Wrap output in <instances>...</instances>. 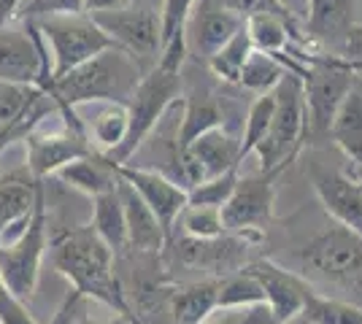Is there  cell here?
Returning a JSON list of instances; mask_svg holds the SVG:
<instances>
[{"mask_svg": "<svg viewBox=\"0 0 362 324\" xmlns=\"http://www.w3.org/2000/svg\"><path fill=\"white\" fill-rule=\"evenodd\" d=\"M74 324H127V319L119 316V319H114V322H92V319H87V316H78Z\"/></svg>", "mask_w": 362, "mask_h": 324, "instance_id": "cell-44", "label": "cell"}, {"mask_svg": "<svg viewBox=\"0 0 362 324\" xmlns=\"http://www.w3.org/2000/svg\"><path fill=\"white\" fill-rule=\"evenodd\" d=\"M225 8H230L233 14L238 16H252V14H265V11H271V14H292L287 6H284V0H219Z\"/></svg>", "mask_w": 362, "mask_h": 324, "instance_id": "cell-38", "label": "cell"}, {"mask_svg": "<svg viewBox=\"0 0 362 324\" xmlns=\"http://www.w3.org/2000/svg\"><path fill=\"white\" fill-rule=\"evenodd\" d=\"M276 179H279L276 173H259V170L252 176H238L233 195L222 205L227 232H238L257 246L265 241V230L273 222V208H276Z\"/></svg>", "mask_w": 362, "mask_h": 324, "instance_id": "cell-11", "label": "cell"}, {"mask_svg": "<svg viewBox=\"0 0 362 324\" xmlns=\"http://www.w3.org/2000/svg\"><path fill=\"white\" fill-rule=\"evenodd\" d=\"M311 289L330 297H341L362 308V235L338 222L325 224L308 241L292 248L287 257Z\"/></svg>", "mask_w": 362, "mask_h": 324, "instance_id": "cell-2", "label": "cell"}, {"mask_svg": "<svg viewBox=\"0 0 362 324\" xmlns=\"http://www.w3.org/2000/svg\"><path fill=\"white\" fill-rule=\"evenodd\" d=\"M222 316L214 319V313L203 324H276L268 303H257V306H243V308H222Z\"/></svg>", "mask_w": 362, "mask_h": 324, "instance_id": "cell-36", "label": "cell"}, {"mask_svg": "<svg viewBox=\"0 0 362 324\" xmlns=\"http://www.w3.org/2000/svg\"><path fill=\"white\" fill-rule=\"evenodd\" d=\"M98 28L114 41V47L127 52L146 73L160 60V11L144 6H117L106 11H92Z\"/></svg>", "mask_w": 362, "mask_h": 324, "instance_id": "cell-9", "label": "cell"}, {"mask_svg": "<svg viewBox=\"0 0 362 324\" xmlns=\"http://www.w3.org/2000/svg\"><path fill=\"white\" fill-rule=\"evenodd\" d=\"M273 116V90L271 92L257 95L252 100V106L246 111V127H243V138L238 143V160H246L257 149V143L265 138L268 133V124Z\"/></svg>", "mask_w": 362, "mask_h": 324, "instance_id": "cell-32", "label": "cell"}, {"mask_svg": "<svg viewBox=\"0 0 362 324\" xmlns=\"http://www.w3.org/2000/svg\"><path fill=\"white\" fill-rule=\"evenodd\" d=\"M25 168L30 170L38 181L54 176L62 165H68L76 157L95 152L84 130L62 127V130H44L41 124L33 127L25 136Z\"/></svg>", "mask_w": 362, "mask_h": 324, "instance_id": "cell-13", "label": "cell"}, {"mask_svg": "<svg viewBox=\"0 0 362 324\" xmlns=\"http://www.w3.org/2000/svg\"><path fill=\"white\" fill-rule=\"evenodd\" d=\"M252 41L246 28L235 30V35L227 41L225 47H219L209 60L203 62V68L211 73L219 84H238V76L243 71V62L252 54Z\"/></svg>", "mask_w": 362, "mask_h": 324, "instance_id": "cell-28", "label": "cell"}, {"mask_svg": "<svg viewBox=\"0 0 362 324\" xmlns=\"http://www.w3.org/2000/svg\"><path fill=\"white\" fill-rule=\"evenodd\" d=\"M265 303V292L259 287L252 273L238 270L230 276L219 278V300H216V311L222 308H243V306H257Z\"/></svg>", "mask_w": 362, "mask_h": 324, "instance_id": "cell-31", "label": "cell"}, {"mask_svg": "<svg viewBox=\"0 0 362 324\" xmlns=\"http://www.w3.org/2000/svg\"><path fill=\"white\" fill-rule=\"evenodd\" d=\"M98 114L84 122L92 149L100 155H111L127 136V108L122 103H98Z\"/></svg>", "mask_w": 362, "mask_h": 324, "instance_id": "cell-27", "label": "cell"}, {"mask_svg": "<svg viewBox=\"0 0 362 324\" xmlns=\"http://www.w3.org/2000/svg\"><path fill=\"white\" fill-rule=\"evenodd\" d=\"M354 165H362V162H354Z\"/></svg>", "mask_w": 362, "mask_h": 324, "instance_id": "cell-48", "label": "cell"}, {"mask_svg": "<svg viewBox=\"0 0 362 324\" xmlns=\"http://www.w3.org/2000/svg\"><path fill=\"white\" fill-rule=\"evenodd\" d=\"M238 143L241 140L235 138L227 127H214V130H206L203 136H197L187 149H181L179 155L197 162V168L203 170L206 179H214V176H219L230 168H241Z\"/></svg>", "mask_w": 362, "mask_h": 324, "instance_id": "cell-21", "label": "cell"}, {"mask_svg": "<svg viewBox=\"0 0 362 324\" xmlns=\"http://www.w3.org/2000/svg\"><path fill=\"white\" fill-rule=\"evenodd\" d=\"M127 324H130V322H127Z\"/></svg>", "mask_w": 362, "mask_h": 324, "instance_id": "cell-49", "label": "cell"}, {"mask_svg": "<svg viewBox=\"0 0 362 324\" xmlns=\"http://www.w3.org/2000/svg\"><path fill=\"white\" fill-rule=\"evenodd\" d=\"M25 0H0V25H8L11 19H16V11Z\"/></svg>", "mask_w": 362, "mask_h": 324, "instance_id": "cell-41", "label": "cell"}, {"mask_svg": "<svg viewBox=\"0 0 362 324\" xmlns=\"http://www.w3.org/2000/svg\"><path fill=\"white\" fill-rule=\"evenodd\" d=\"M305 176L317 192L322 208L332 222L362 235V181L360 173H346L338 165H327L322 160L305 162Z\"/></svg>", "mask_w": 362, "mask_h": 324, "instance_id": "cell-12", "label": "cell"}, {"mask_svg": "<svg viewBox=\"0 0 362 324\" xmlns=\"http://www.w3.org/2000/svg\"><path fill=\"white\" fill-rule=\"evenodd\" d=\"M360 0H308V16L303 35L305 44L317 52H330V54H344L346 38L351 28L360 22Z\"/></svg>", "mask_w": 362, "mask_h": 324, "instance_id": "cell-15", "label": "cell"}, {"mask_svg": "<svg viewBox=\"0 0 362 324\" xmlns=\"http://www.w3.org/2000/svg\"><path fill=\"white\" fill-rule=\"evenodd\" d=\"M119 184V181H117ZM95 200V208H92V230L98 232L117 257L127 248V227H124V208H122L119 192L117 186L111 192H103Z\"/></svg>", "mask_w": 362, "mask_h": 324, "instance_id": "cell-26", "label": "cell"}, {"mask_svg": "<svg viewBox=\"0 0 362 324\" xmlns=\"http://www.w3.org/2000/svg\"><path fill=\"white\" fill-rule=\"evenodd\" d=\"M0 81L8 84H33L41 92L52 87V65L49 47L35 22H25L22 28L0 25Z\"/></svg>", "mask_w": 362, "mask_h": 324, "instance_id": "cell-10", "label": "cell"}, {"mask_svg": "<svg viewBox=\"0 0 362 324\" xmlns=\"http://www.w3.org/2000/svg\"><path fill=\"white\" fill-rule=\"evenodd\" d=\"M243 28V16L233 14L219 0H197L192 14L184 25V49L187 57L195 62H203L211 57L219 47L235 35V30Z\"/></svg>", "mask_w": 362, "mask_h": 324, "instance_id": "cell-14", "label": "cell"}, {"mask_svg": "<svg viewBox=\"0 0 362 324\" xmlns=\"http://www.w3.org/2000/svg\"><path fill=\"white\" fill-rule=\"evenodd\" d=\"M49 260L78 294H84L87 300H98L130 319V303L122 278L117 276V254L92 230V224L54 232L49 238Z\"/></svg>", "mask_w": 362, "mask_h": 324, "instance_id": "cell-1", "label": "cell"}, {"mask_svg": "<svg viewBox=\"0 0 362 324\" xmlns=\"http://www.w3.org/2000/svg\"><path fill=\"white\" fill-rule=\"evenodd\" d=\"M165 244H170V251H163V268L170 278L176 270L184 273H203V278H225L230 273H238L249 260V251L257 246L249 238L238 232H225L219 238H192L168 235Z\"/></svg>", "mask_w": 362, "mask_h": 324, "instance_id": "cell-6", "label": "cell"}, {"mask_svg": "<svg viewBox=\"0 0 362 324\" xmlns=\"http://www.w3.org/2000/svg\"><path fill=\"white\" fill-rule=\"evenodd\" d=\"M84 3V11L92 14V11H106V8H117V6H124V0H81Z\"/></svg>", "mask_w": 362, "mask_h": 324, "instance_id": "cell-42", "label": "cell"}, {"mask_svg": "<svg viewBox=\"0 0 362 324\" xmlns=\"http://www.w3.org/2000/svg\"><path fill=\"white\" fill-rule=\"evenodd\" d=\"M344 60L354 68V65H362V22H357L351 32H349L346 38V47H344V54H341Z\"/></svg>", "mask_w": 362, "mask_h": 324, "instance_id": "cell-40", "label": "cell"}, {"mask_svg": "<svg viewBox=\"0 0 362 324\" xmlns=\"http://www.w3.org/2000/svg\"><path fill=\"white\" fill-rule=\"evenodd\" d=\"M303 136H305V103H303L300 76L287 71L284 78L273 90V116L268 124L265 138L257 143L252 155L259 160V173H276L284 170L300 157Z\"/></svg>", "mask_w": 362, "mask_h": 324, "instance_id": "cell-5", "label": "cell"}, {"mask_svg": "<svg viewBox=\"0 0 362 324\" xmlns=\"http://www.w3.org/2000/svg\"><path fill=\"white\" fill-rule=\"evenodd\" d=\"M219 300V278H195L184 281L170 292V319L173 324H203L216 313Z\"/></svg>", "mask_w": 362, "mask_h": 324, "instance_id": "cell-23", "label": "cell"}, {"mask_svg": "<svg viewBox=\"0 0 362 324\" xmlns=\"http://www.w3.org/2000/svg\"><path fill=\"white\" fill-rule=\"evenodd\" d=\"M122 208H124V227H127V248L138 254H163L165 251V230L154 216L144 198L127 181L117 184Z\"/></svg>", "mask_w": 362, "mask_h": 324, "instance_id": "cell-20", "label": "cell"}, {"mask_svg": "<svg viewBox=\"0 0 362 324\" xmlns=\"http://www.w3.org/2000/svg\"><path fill=\"white\" fill-rule=\"evenodd\" d=\"M298 316L314 324H362V308H357L354 303L341 300V297L322 294L317 289H311L305 294Z\"/></svg>", "mask_w": 362, "mask_h": 324, "instance_id": "cell-29", "label": "cell"}, {"mask_svg": "<svg viewBox=\"0 0 362 324\" xmlns=\"http://www.w3.org/2000/svg\"><path fill=\"white\" fill-rule=\"evenodd\" d=\"M181 122L176 133V155L187 149L197 136L214 127H225L227 122V95L222 90H214L209 84H192L187 92H181Z\"/></svg>", "mask_w": 362, "mask_h": 324, "instance_id": "cell-18", "label": "cell"}, {"mask_svg": "<svg viewBox=\"0 0 362 324\" xmlns=\"http://www.w3.org/2000/svg\"><path fill=\"white\" fill-rule=\"evenodd\" d=\"M284 73H287V65L279 60L276 54L252 49V54L243 62L238 87H243V90H249V92L255 95L271 92V90H276V84L284 78Z\"/></svg>", "mask_w": 362, "mask_h": 324, "instance_id": "cell-30", "label": "cell"}, {"mask_svg": "<svg viewBox=\"0 0 362 324\" xmlns=\"http://www.w3.org/2000/svg\"><path fill=\"white\" fill-rule=\"evenodd\" d=\"M287 324H314V322H308V319H303V316H295V319H289Z\"/></svg>", "mask_w": 362, "mask_h": 324, "instance_id": "cell-45", "label": "cell"}, {"mask_svg": "<svg viewBox=\"0 0 362 324\" xmlns=\"http://www.w3.org/2000/svg\"><path fill=\"white\" fill-rule=\"evenodd\" d=\"M117 173H119L122 181H127L144 198V203L160 219L165 235H170L173 224L179 222L181 211L187 208V189L176 184L163 170L136 168V165H127L124 162V165H117Z\"/></svg>", "mask_w": 362, "mask_h": 324, "instance_id": "cell-17", "label": "cell"}, {"mask_svg": "<svg viewBox=\"0 0 362 324\" xmlns=\"http://www.w3.org/2000/svg\"><path fill=\"white\" fill-rule=\"evenodd\" d=\"M243 270L259 281V287L265 292V303L273 313V322L287 324L289 319H295L300 313L303 300L311 292V287L292 268H284L273 257H259V260H252Z\"/></svg>", "mask_w": 362, "mask_h": 324, "instance_id": "cell-16", "label": "cell"}, {"mask_svg": "<svg viewBox=\"0 0 362 324\" xmlns=\"http://www.w3.org/2000/svg\"><path fill=\"white\" fill-rule=\"evenodd\" d=\"M54 176L65 186H71V189L87 195V198H98L103 192H111L117 186V181H119L117 162H111L100 152H90V155L84 157H76L68 165H62Z\"/></svg>", "mask_w": 362, "mask_h": 324, "instance_id": "cell-22", "label": "cell"}, {"mask_svg": "<svg viewBox=\"0 0 362 324\" xmlns=\"http://www.w3.org/2000/svg\"><path fill=\"white\" fill-rule=\"evenodd\" d=\"M184 235L192 238H219L225 235V219H222V208L216 205H187L179 216Z\"/></svg>", "mask_w": 362, "mask_h": 324, "instance_id": "cell-33", "label": "cell"}, {"mask_svg": "<svg viewBox=\"0 0 362 324\" xmlns=\"http://www.w3.org/2000/svg\"><path fill=\"white\" fill-rule=\"evenodd\" d=\"M357 76V73H354ZM330 143L338 146L346 160L362 162V81L354 78L344 103L338 106L330 124Z\"/></svg>", "mask_w": 362, "mask_h": 324, "instance_id": "cell-24", "label": "cell"}, {"mask_svg": "<svg viewBox=\"0 0 362 324\" xmlns=\"http://www.w3.org/2000/svg\"><path fill=\"white\" fill-rule=\"evenodd\" d=\"M62 14H84L81 0H25L16 11V19L22 22H38L46 16H62Z\"/></svg>", "mask_w": 362, "mask_h": 324, "instance_id": "cell-35", "label": "cell"}, {"mask_svg": "<svg viewBox=\"0 0 362 324\" xmlns=\"http://www.w3.org/2000/svg\"><path fill=\"white\" fill-rule=\"evenodd\" d=\"M357 173H360V181H362V165H357Z\"/></svg>", "mask_w": 362, "mask_h": 324, "instance_id": "cell-46", "label": "cell"}, {"mask_svg": "<svg viewBox=\"0 0 362 324\" xmlns=\"http://www.w3.org/2000/svg\"><path fill=\"white\" fill-rule=\"evenodd\" d=\"M124 3H130V6H144V8H160L163 0H124Z\"/></svg>", "mask_w": 362, "mask_h": 324, "instance_id": "cell-43", "label": "cell"}, {"mask_svg": "<svg viewBox=\"0 0 362 324\" xmlns=\"http://www.w3.org/2000/svg\"><path fill=\"white\" fill-rule=\"evenodd\" d=\"M181 71L184 68H168V65L157 62L154 68H149L141 76L130 100L124 103V108H127V136L111 155H106L111 162H117V165L130 162V157L144 146V140L151 136V130L179 103L181 92H184Z\"/></svg>", "mask_w": 362, "mask_h": 324, "instance_id": "cell-4", "label": "cell"}, {"mask_svg": "<svg viewBox=\"0 0 362 324\" xmlns=\"http://www.w3.org/2000/svg\"><path fill=\"white\" fill-rule=\"evenodd\" d=\"M141 76H144L141 65L127 52L111 47L95 54L92 60L76 65L65 76L54 78L46 95L54 103L65 127L84 130V119H78V108L90 106V103H122L124 106Z\"/></svg>", "mask_w": 362, "mask_h": 324, "instance_id": "cell-3", "label": "cell"}, {"mask_svg": "<svg viewBox=\"0 0 362 324\" xmlns=\"http://www.w3.org/2000/svg\"><path fill=\"white\" fill-rule=\"evenodd\" d=\"M41 184L44 181H38L25 165L8 170L0 179V246L16 241L25 232Z\"/></svg>", "mask_w": 362, "mask_h": 324, "instance_id": "cell-19", "label": "cell"}, {"mask_svg": "<svg viewBox=\"0 0 362 324\" xmlns=\"http://www.w3.org/2000/svg\"><path fill=\"white\" fill-rule=\"evenodd\" d=\"M238 176H241L238 168H230L219 176H214V179L195 184L187 192V205H216V208H222L227 198L233 195L235 184H238Z\"/></svg>", "mask_w": 362, "mask_h": 324, "instance_id": "cell-34", "label": "cell"}, {"mask_svg": "<svg viewBox=\"0 0 362 324\" xmlns=\"http://www.w3.org/2000/svg\"><path fill=\"white\" fill-rule=\"evenodd\" d=\"M197 0H163L160 3V65L184 68L187 49H184V25L192 14Z\"/></svg>", "mask_w": 362, "mask_h": 324, "instance_id": "cell-25", "label": "cell"}, {"mask_svg": "<svg viewBox=\"0 0 362 324\" xmlns=\"http://www.w3.org/2000/svg\"><path fill=\"white\" fill-rule=\"evenodd\" d=\"M84 294H78L71 287L68 289V294L62 297V303H60V308H57V313H54V319L49 324H74L78 316H84Z\"/></svg>", "mask_w": 362, "mask_h": 324, "instance_id": "cell-39", "label": "cell"}, {"mask_svg": "<svg viewBox=\"0 0 362 324\" xmlns=\"http://www.w3.org/2000/svg\"><path fill=\"white\" fill-rule=\"evenodd\" d=\"M46 246H49V203H46V181L38 186L35 195V205H33L30 222L25 232L0 246V278L3 287L19 300L30 303L38 278H41V265L46 257Z\"/></svg>", "mask_w": 362, "mask_h": 324, "instance_id": "cell-7", "label": "cell"}, {"mask_svg": "<svg viewBox=\"0 0 362 324\" xmlns=\"http://www.w3.org/2000/svg\"><path fill=\"white\" fill-rule=\"evenodd\" d=\"M0 324H41L30 311L28 303L11 294L6 287L0 289Z\"/></svg>", "mask_w": 362, "mask_h": 324, "instance_id": "cell-37", "label": "cell"}, {"mask_svg": "<svg viewBox=\"0 0 362 324\" xmlns=\"http://www.w3.org/2000/svg\"><path fill=\"white\" fill-rule=\"evenodd\" d=\"M35 28L44 35L46 47L52 49V76L60 78L76 65L92 60L95 54L114 47V41L98 28V22L87 11L84 14H62L38 19Z\"/></svg>", "mask_w": 362, "mask_h": 324, "instance_id": "cell-8", "label": "cell"}, {"mask_svg": "<svg viewBox=\"0 0 362 324\" xmlns=\"http://www.w3.org/2000/svg\"><path fill=\"white\" fill-rule=\"evenodd\" d=\"M0 289H3V278H0Z\"/></svg>", "mask_w": 362, "mask_h": 324, "instance_id": "cell-47", "label": "cell"}]
</instances>
